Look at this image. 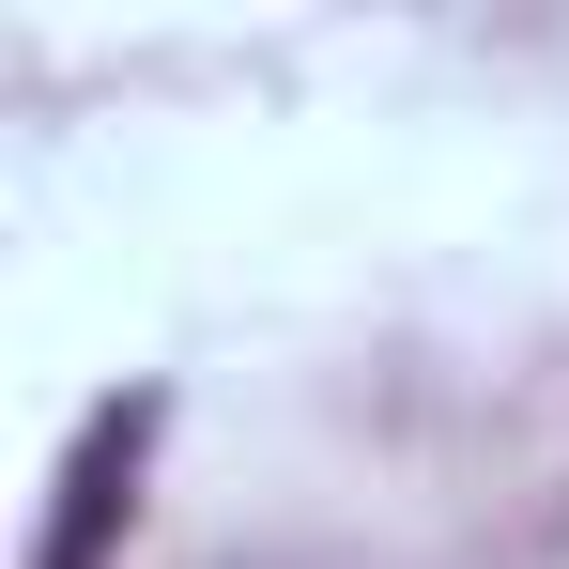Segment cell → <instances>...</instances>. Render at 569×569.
I'll use <instances>...</instances> for the list:
<instances>
[{
    "instance_id": "obj_1",
    "label": "cell",
    "mask_w": 569,
    "mask_h": 569,
    "mask_svg": "<svg viewBox=\"0 0 569 569\" xmlns=\"http://www.w3.org/2000/svg\"><path fill=\"white\" fill-rule=\"evenodd\" d=\"M154 431H170V400H154V385H123V400L78 416V447H62V477H47V539H31V569H108V555H123Z\"/></svg>"
}]
</instances>
